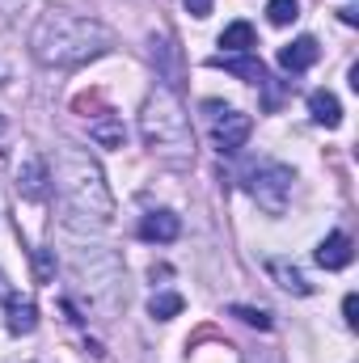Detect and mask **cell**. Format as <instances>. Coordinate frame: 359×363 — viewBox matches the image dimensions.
<instances>
[{
	"mask_svg": "<svg viewBox=\"0 0 359 363\" xmlns=\"http://www.w3.org/2000/svg\"><path fill=\"white\" fill-rule=\"evenodd\" d=\"M309 114H313V123H321V127H338V123H343V106H338V97L330 89L309 93Z\"/></svg>",
	"mask_w": 359,
	"mask_h": 363,
	"instance_id": "cell-14",
	"label": "cell"
},
{
	"mask_svg": "<svg viewBox=\"0 0 359 363\" xmlns=\"http://www.w3.org/2000/svg\"><path fill=\"white\" fill-rule=\"evenodd\" d=\"M338 17H343L347 26H355V21H359V13H355V9H351V4H343V9H338Z\"/></svg>",
	"mask_w": 359,
	"mask_h": 363,
	"instance_id": "cell-23",
	"label": "cell"
},
{
	"mask_svg": "<svg viewBox=\"0 0 359 363\" xmlns=\"http://www.w3.org/2000/svg\"><path fill=\"white\" fill-rule=\"evenodd\" d=\"M178 233H182V224L174 211H148L140 220V237L153 241V245H170V241H178Z\"/></svg>",
	"mask_w": 359,
	"mask_h": 363,
	"instance_id": "cell-10",
	"label": "cell"
},
{
	"mask_svg": "<svg viewBox=\"0 0 359 363\" xmlns=\"http://www.w3.org/2000/svg\"><path fill=\"white\" fill-rule=\"evenodd\" d=\"M17 194L26 203H43L51 194V165L43 157H26L21 169H17Z\"/></svg>",
	"mask_w": 359,
	"mask_h": 363,
	"instance_id": "cell-6",
	"label": "cell"
},
{
	"mask_svg": "<svg viewBox=\"0 0 359 363\" xmlns=\"http://www.w3.org/2000/svg\"><path fill=\"white\" fill-rule=\"evenodd\" d=\"M292 169L287 165H258L254 174H250V194H254V203L267 211V216H283L287 211V199H292Z\"/></svg>",
	"mask_w": 359,
	"mask_h": 363,
	"instance_id": "cell-4",
	"label": "cell"
},
{
	"mask_svg": "<svg viewBox=\"0 0 359 363\" xmlns=\"http://www.w3.org/2000/svg\"><path fill=\"white\" fill-rule=\"evenodd\" d=\"M4 325H9V334H34L38 330V308H34V300L30 296H21V291H9L4 296Z\"/></svg>",
	"mask_w": 359,
	"mask_h": 363,
	"instance_id": "cell-7",
	"label": "cell"
},
{
	"mask_svg": "<svg viewBox=\"0 0 359 363\" xmlns=\"http://www.w3.org/2000/svg\"><path fill=\"white\" fill-rule=\"evenodd\" d=\"M220 47H224V55H250V51L258 47V34H254L250 21H233V26L220 34Z\"/></svg>",
	"mask_w": 359,
	"mask_h": 363,
	"instance_id": "cell-13",
	"label": "cell"
},
{
	"mask_svg": "<svg viewBox=\"0 0 359 363\" xmlns=\"http://www.w3.org/2000/svg\"><path fill=\"white\" fill-rule=\"evenodd\" d=\"M216 68H224V72H233V77H241V81H250V85H267V64L258 60V55H216L211 60Z\"/></svg>",
	"mask_w": 359,
	"mask_h": 363,
	"instance_id": "cell-11",
	"label": "cell"
},
{
	"mask_svg": "<svg viewBox=\"0 0 359 363\" xmlns=\"http://www.w3.org/2000/svg\"><path fill=\"white\" fill-rule=\"evenodd\" d=\"M267 17H270V26H292L300 17V0H270Z\"/></svg>",
	"mask_w": 359,
	"mask_h": 363,
	"instance_id": "cell-17",
	"label": "cell"
},
{
	"mask_svg": "<svg viewBox=\"0 0 359 363\" xmlns=\"http://www.w3.org/2000/svg\"><path fill=\"white\" fill-rule=\"evenodd\" d=\"M0 291H4V271H0ZM4 296H9V291H4Z\"/></svg>",
	"mask_w": 359,
	"mask_h": 363,
	"instance_id": "cell-24",
	"label": "cell"
},
{
	"mask_svg": "<svg viewBox=\"0 0 359 363\" xmlns=\"http://www.w3.org/2000/svg\"><path fill=\"white\" fill-rule=\"evenodd\" d=\"M182 4H186V13H190V17H199V21L211 13V0H182Z\"/></svg>",
	"mask_w": 359,
	"mask_h": 363,
	"instance_id": "cell-21",
	"label": "cell"
},
{
	"mask_svg": "<svg viewBox=\"0 0 359 363\" xmlns=\"http://www.w3.org/2000/svg\"><path fill=\"white\" fill-rule=\"evenodd\" d=\"M317 55H321L317 38H313V34H304V38H296V43L279 47V68H283V72H304V68H313V64H317Z\"/></svg>",
	"mask_w": 359,
	"mask_h": 363,
	"instance_id": "cell-8",
	"label": "cell"
},
{
	"mask_svg": "<svg viewBox=\"0 0 359 363\" xmlns=\"http://www.w3.org/2000/svg\"><path fill=\"white\" fill-rule=\"evenodd\" d=\"M21 9V0H0V17H13Z\"/></svg>",
	"mask_w": 359,
	"mask_h": 363,
	"instance_id": "cell-22",
	"label": "cell"
},
{
	"mask_svg": "<svg viewBox=\"0 0 359 363\" xmlns=\"http://www.w3.org/2000/svg\"><path fill=\"white\" fill-rule=\"evenodd\" d=\"M89 135L101 144V148H123V118H114V114H97L89 123Z\"/></svg>",
	"mask_w": 359,
	"mask_h": 363,
	"instance_id": "cell-15",
	"label": "cell"
},
{
	"mask_svg": "<svg viewBox=\"0 0 359 363\" xmlns=\"http://www.w3.org/2000/svg\"><path fill=\"white\" fill-rule=\"evenodd\" d=\"M140 135L144 144L165 161V165H190L194 157V135H190V118L182 110V101L174 97V89H157L148 93L144 110H140Z\"/></svg>",
	"mask_w": 359,
	"mask_h": 363,
	"instance_id": "cell-3",
	"label": "cell"
},
{
	"mask_svg": "<svg viewBox=\"0 0 359 363\" xmlns=\"http://www.w3.org/2000/svg\"><path fill=\"white\" fill-rule=\"evenodd\" d=\"M351 258H355V245H351L347 233H330V237L317 245V267H326V271H347Z\"/></svg>",
	"mask_w": 359,
	"mask_h": 363,
	"instance_id": "cell-9",
	"label": "cell"
},
{
	"mask_svg": "<svg viewBox=\"0 0 359 363\" xmlns=\"http://www.w3.org/2000/svg\"><path fill=\"white\" fill-rule=\"evenodd\" d=\"M30 258H34V279L38 283L55 279V250H30Z\"/></svg>",
	"mask_w": 359,
	"mask_h": 363,
	"instance_id": "cell-18",
	"label": "cell"
},
{
	"mask_svg": "<svg viewBox=\"0 0 359 363\" xmlns=\"http://www.w3.org/2000/svg\"><path fill=\"white\" fill-rule=\"evenodd\" d=\"M267 271H270V279H275L283 291H292V296H309V291H313V283L304 279V271L292 267V262H283V258H270Z\"/></svg>",
	"mask_w": 359,
	"mask_h": 363,
	"instance_id": "cell-12",
	"label": "cell"
},
{
	"mask_svg": "<svg viewBox=\"0 0 359 363\" xmlns=\"http://www.w3.org/2000/svg\"><path fill=\"white\" fill-rule=\"evenodd\" d=\"M110 43L114 34L101 21L68 13V9H47L30 30V51L47 68H81L97 55H106Z\"/></svg>",
	"mask_w": 359,
	"mask_h": 363,
	"instance_id": "cell-2",
	"label": "cell"
},
{
	"mask_svg": "<svg viewBox=\"0 0 359 363\" xmlns=\"http://www.w3.org/2000/svg\"><path fill=\"white\" fill-rule=\"evenodd\" d=\"M343 317H347V325H351V330L359 325V296H355V291L343 300Z\"/></svg>",
	"mask_w": 359,
	"mask_h": 363,
	"instance_id": "cell-20",
	"label": "cell"
},
{
	"mask_svg": "<svg viewBox=\"0 0 359 363\" xmlns=\"http://www.w3.org/2000/svg\"><path fill=\"white\" fill-rule=\"evenodd\" d=\"M203 110H211V135H216V148H220V152L245 148V140H250V131H254V118H250V114L224 110L220 101H207Z\"/></svg>",
	"mask_w": 359,
	"mask_h": 363,
	"instance_id": "cell-5",
	"label": "cell"
},
{
	"mask_svg": "<svg viewBox=\"0 0 359 363\" xmlns=\"http://www.w3.org/2000/svg\"><path fill=\"white\" fill-rule=\"evenodd\" d=\"M228 313H233V317H241L245 325H258V330H270V313H263V308H250V304H233Z\"/></svg>",
	"mask_w": 359,
	"mask_h": 363,
	"instance_id": "cell-19",
	"label": "cell"
},
{
	"mask_svg": "<svg viewBox=\"0 0 359 363\" xmlns=\"http://www.w3.org/2000/svg\"><path fill=\"white\" fill-rule=\"evenodd\" d=\"M55 203H60V220L72 233H101L114 220V194L106 186L101 165L93 161L85 148H64L55 161Z\"/></svg>",
	"mask_w": 359,
	"mask_h": 363,
	"instance_id": "cell-1",
	"label": "cell"
},
{
	"mask_svg": "<svg viewBox=\"0 0 359 363\" xmlns=\"http://www.w3.org/2000/svg\"><path fill=\"white\" fill-rule=\"evenodd\" d=\"M182 308H186V300H182L178 291H157V296L148 300V313H153L157 321H170V317H178Z\"/></svg>",
	"mask_w": 359,
	"mask_h": 363,
	"instance_id": "cell-16",
	"label": "cell"
}]
</instances>
